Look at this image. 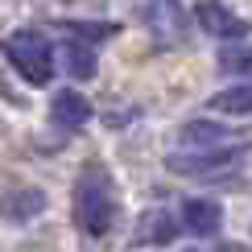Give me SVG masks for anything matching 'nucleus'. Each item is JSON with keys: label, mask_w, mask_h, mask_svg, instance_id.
Segmentation results:
<instances>
[{"label": "nucleus", "mask_w": 252, "mask_h": 252, "mask_svg": "<svg viewBox=\"0 0 252 252\" xmlns=\"http://www.w3.org/2000/svg\"><path fill=\"white\" fill-rule=\"evenodd\" d=\"M75 219L87 236H108L116 223V194L103 165H87L75 186Z\"/></svg>", "instance_id": "1"}, {"label": "nucleus", "mask_w": 252, "mask_h": 252, "mask_svg": "<svg viewBox=\"0 0 252 252\" xmlns=\"http://www.w3.org/2000/svg\"><path fill=\"white\" fill-rule=\"evenodd\" d=\"M4 58L8 66L17 70L25 83L33 87H46L54 79V46L37 33V29H17V33L4 37Z\"/></svg>", "instance_id": "2"}, {"label": "nucleus", "mask_w": 252, "mask_h": 252, "mask_svg": "<svg viewBox=\"0 0 252 252\" xmlns=\"http://www.w3.org/2000/svg\"><path fill=\"white\" fill-rule=\"evenodd\" d=\"M248 145L227 141V145H211V149H174L165 153V170L178 178H215L223 170H236L244 161Z\"/></svg>", "instance_id": "3"}, {"label": "nucleus", "mask_w": 252, "mask_h": 252, "mask_svg": "<svg viewBox=\"0 0 252 252\" xmlns=\"http://www.w3.org/2000/svg\"><path fill=\"white\" fill-rule=\"evenodd\" d=\"M128 13H132L136 25H145L157 37L186 33V8L178 0H128Z\"/></svg>", "instance_id": "4"}, {"label": "nucleus", "mask_w": 252, "mask_h": 252, "mask_svg": "<svg viewBox=\"0 0 252 252\" xmlns=\"http://www.w3.org/2000/svg\"><path fill=\"white\" fill-rule=\"evenodd\" d=\"M194 25L203 29V33L227 37V41H236V37L248 33V21L240 17L236 8H227L223 0H198V4H194Z\"/></svg>", "instance_id": "5"}, {"label": "nucleus", "mask_w": 252, "mask_h": 252, "mask_svg": "<svg viewBox=\"0 0 252 252\" xmlns=\"http://www.w3.org/2000/svg\"><path fill=\"white\" fill-rule=\"evenodd\" d=\"M46 211V190H37V186H17V190L4 194V203H0V215L8 219V223H29V219H37Z\"/></svg>", "instance_id": "6"}, {"label": "nucleus", "mask_w": 252, "mask_h": 252, "mask_svg": "<svg viewBox=\"0 0 252 252\" xmlns=\"http://www.w3.org/2000/svg\"><path fill=\"white\" fill-rule=\"evenodd\" d=\"M227 141H232V124H219V120H186L178 128L182 149H211V145H227Z\"/></svg>", "instance_id": "7"}, {"label": "nucleus", "mask_w": 252, "mask_h": 252, "mask_svg": "<svg viewBox=\"0 0 252 252\" xmlns=\"http://www.w3.org/2000/svg\"><path fill=\"white\" fill-rule=\"evenodd\" d=\"M182 227L190 236H215L223 227V207L215 198H190L182 207Z\"/></svg>", "instance_id": "8"}, {"label": "nucleus", "mask_w": 252, "mask_h": 252, "mask_svg": "<svg viewBox=\"0 0 252 252\" xmlns=\"http://www.w3.org/2000/svg\"><path fill=\"white\" fill-rule=\"evenodd\" d=\"M50 112H54V120L66 124V128H83V124L91 120V99L83 95V91L62 87L58 95H54V103H50Z\"/></svg>", "instance_id": "9"}, {"label": "nucleus", "mask_w": 252, "mask_h": 252, "mask_svg": "<svg viewBox=\"0 0 252 252\" xmlns=\"http://www.w3.org/2000/svg\"><path fill=\"white\" fill-rule=\"evenodd\" d=\"M207 108L219 112V116H252V83H236V87H223L207 99Z\"/></svg>", "instance_id": "10"}, {"label": "nucleus", "mask_w": 252, "mask_h": 252, "mask_svg": "<svg viewBox=\"0 0 252 252\" xmlns=\"http://www.w3.org/2000/svg\"><path fill=\"white\" fill-rule=\"evenodd\" d=\"M178 236V223L170 211H149L141 215V227H136V244H170Z\"/></svg>", "instance_id": "11"}, {"label": "nucleus", "mask_w": 252, "mask_h": 252, "mask_svg": "<svg viewBox=\"0 0 252 252\" xmlns=\"http://www.w3.org/2000/svg\"><path fill=\"white\" fill-rule=\"evenodd\" d=\"M62 66H66L75 79H95L99 75L95 46H87V41H66V46H62Z\"/></svg>", "instance_id": "12"}, {"label": "nucleus", "mask_w": 252, "mask_h": 252, "mask_svg": "<svg viewBox=\"0 0 252 252\" xmlns=\"http://www.w3.org/2000/svg\"><path fill=\"white\" fill-rule=\"evenodd\" d=\"M62 29H66L75 41H87V46H95V41H108L120 33L116 21H62Z\"/></svg>", "instance_id": "13"}, {"label": "nucleus", "mask_w": 252, "mask_h": 252, "mask_svg": "<svg viewBox=\"0 0 252 252\" xmlns=\"http://www.w3.org/2000/svg\"><path fill=\"white\" fill-rule=\"evenodd\" d=\"M219 70H227V75H252V50L244 46H232L219 54Z\"/></svg>", "instance_id": "14"}]
</instances>
